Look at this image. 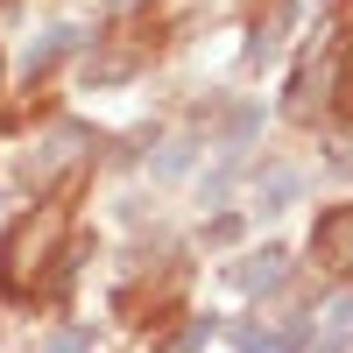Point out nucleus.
I'll list each match as a JSON object with an SVG mask.
<instances>
[{
	"mask_svg": "<svg viewBox=\"0 0 353 353\" xmlns=\"http://www.w3.org/2000/svg\"><path fill=\"white\" fill-rule=\"evenodd\" d=\"M71 276V205L50 198L36 212H21L0 241V283L14 297H36V290H64Z\"/></svg>",
	"mask_w": 353,
	"mask_h": 353,
	"instance_id": "nucleus-1",
	"label": "nucleus"
},
{
	"mask_svg": "<svg viewBox=\"0 0 353 353\" xmlns=\"http://www.w3.org/2000/svg\"><path fill=\"white\" fill-rule=\"evenodd\" d=\"M311 254H318V269H325L332 283L353 290V205H325L311 226Z\"/></svg>",
	"mask_w": 353,
	"mask_h": 353,
	"instance_id": "nucleus-2",
	"label": "nucleus"
},
{
	"mask_svg": "<svg viewBox=\"0 0 353 353\" xmlns=\"http://www.w3.org/2000/svg\"><path fill=\"white\" fill-rule=\"evenodd\" d=\"M290 21H297V0H254V43H248V57H254V64L283 50Z\"/></svg>",
	"mask_w": 353,
	"mask_h": 353,
	"instance_id": "nucleus-3",
	"label": "nucleus"
},
{
	"mask_svg": "<svg viewBox=\"0 0 353 353\" xmlns=\"http://www.w3.org/2000/svg\"><path fill=\"white\" fill-rule=\"evenodd\" d=\"M233 346H241V353H297V346H304V325H290V332H254V325H241Z\"/></svg>",
	"mask_w": 353,
	"mask_h": 353,
	"instance_id": "nucleus-4",
	"label": "nucleus"
},
{
	"mask_svg": "<svg viewBox=\"0 0 353 353\" xmlns=\"http://www.w3.org/2000/svg\"><path fill=\"white\" fill-rule=\"evenodd\" d=\"M283 276H290V269H283V254H276V248L241 261V290H283Z\"/></svg>",
	"mask_w": 353,
	"mask_h": 353,
	"instance_id": "nucleus-5",
	"label": "nucleus"
},
{
	"mask_svg": "<svg viewBox=\"0 0 353 353\" xmlns=\"http://www.w3.org/2000/svg\"><path fill=\"white\" fill-rule=\"evenodd\" d=\"M43 353H92V339H85V332H57Z\"/></svg>",
	"mask_w": 353,
	"mask_h": 353,
	"instance_id": "nucleus-6",
	"label": "nucleus"
}]
</instances>
